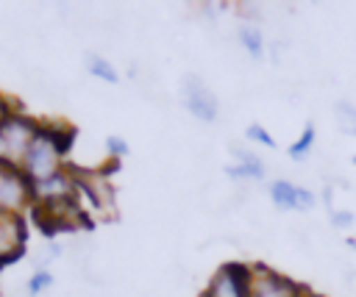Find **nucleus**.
<instances>
[{
	"label": "nucleus",
	"mask_w": 356,
	"mask_h": 297,
	"mask_svg": "<svg viewBox=\"0 0 356 297\" xmlns=\"http://www.w3.org/2000/svg\"><path fill=\"white\" fill-rule=\"evenodd\" d=\"M67 144H70V139L58 136L56 128L39 125V133L33 136V142H31V147H28L22 164H19V169L31 180V186L61 172V155H64Z\"/></svg>",
	"instance_id": "obj_1"
},
{
	"label": "nucleus",
	"mask_w": 356,
	"mask_h": 297,
	"mask_svg": "<svg viewBox=\"0 0 356 297\" xmlns=\"http://www.w3.org/2000/svg\"><path fill=\"white\" fill-rule=\"evenodd\" d=\"M39 133V125L25 114H8L0 122V161L6 164H22L33 136Z\"/></svg>",
	"instance_id": "obj_2"
},
{
	"label": "nucleus",
	"mask_w": 356,
	"mask_h": 297,
	"mask_svg": "<svg viewBox=\"0 0 356 297\" xmlns=\"http://www.w3.org/2000/svg\"><path fill=\"white\" fill-rule=\"evenodd\" d=\"M33 203V189L25 172L17 164L0 161V211L17 214L19 208Z\"/></svg>",
	"instance_id": "obj_3"
},
{
	"label": "nucleus",
	"mask_w": 356,
	"mask_h": 297,
	"mask_svg": "<svg viewBox=\"0 0 356 297\" xmlns=\"http://www.w3.org/2000/svg\"><path fill=\"white\" fill-rule=\"evenodd\" d=\"M248 297H300V286L267 266H250Z\"/></svg>",
	"instance_id": "obj_4"
},
{
	"label": "nucleus",
	"mask_w": 356,
	"mask_h": 297,
	"mask_svg": "<svg viewBox=\"0 0 356 297\" xmlns=\"http://www.w3.org/2000/svg\"><path fill=\"white\" fill-rule=\"evenodd\" d=\"M72 180H75V189H81L97 211H108L111 214V208H114V189L106 180V175H100L97 169H75Z\"/></svg>",
	"instance_id": "obj_5"
},
{
	"label": "nucleus",
	"mask_w": 356,
	"mask_h": 297,
	"mask_svg": "<svg viewBox=\"0 0 356 297\" xmlns=\"http://www.w3.org/2000/svg\"><path fill=\"white\" fill-rule=\"evenodd\" d=\"M206 297H248V266L225 264L214 272Z\"/></svg>",
	"instance_id": "obj_6"
},
{
	"label": "nucleus",
	"mask_w": 356,
	"mask_h": 297,
	"mask_svg": "<svg viewBox=\"0 0 356 297\" xmlns=\"http://www.w3.org/2000/svg\"><path fill=\"white\" fill-rule=\"evenodd\" d=\"M184 105L200 119V122H214L217 119V97L206 89L200 78H186L184 80Z\"/></svg>",
	"instance_id": "obj_7"
},
{
	"label": "nucleus",
	"mask_w": 356,
	"mask_h": 297,
	"mask_svg": "<svg viewBox=\"0 0 356 297\" xmlns=\"http://www.w3.org/2000/svg\"><path fill=\"white\" fill-rule=\"evenodd\" d=\"M22 244H25V222L19 219V214L0 211V264L19 258Z\"/></svg>",
	"instance_id": "obj_8"
},
{
	"label": "nucleus",
	"mask_w": 356,
	"mask_h": 297,
	"mask_svg": "<svg viewBox=\"0 0 356 297\" xmlns=\"http://www.w3.org/2000/svg\"><path fill=\"white\" fill-rule=\"evenodd\" d=\"M270 197L278 208H312L314 205V194L309 189H300L289 180H275L270 183Z\"/></svg>",
	"instance_id": "obj_9"
},
{
	"label": "nucleus",
	"mask_w": 356,
	"mask_h": 297,
	"mask_svg": "<svg viewBox=\"0 0 356 297\" xmlns=\"http://www.w3.org/2000/svg\"><path fill=\"white\" fill-rule=\"evenodd\" d=\"M242 155V161L236 164V167H228L225 172L231 175V178H264V164H261V158H256V155H250V153H239Z\"/></svg>",
	"instance_id": "obj_10"
},
{
	"label": "nucleus",
	"mask_w": 356,
	"mask_h": 297,
	"mask_svg": "<svg viewBox=\"0 0 356 297\" xmlns=\"http://www.w3.org/2000/svg\"><path fill=\"white\" fill-rule=\"evenodd\" d=\"M239 39H242L245 50H248L253 58H261V53H264V39H261V31H259L256 25H245V28L239 31Z\"/></svg>",
	"instance_id": "obj_11"
},
{
	"label": "nucleus",
	"mask_w": 356,
	"mask_h": 297,
	"mask_svg": "<svg viewBox=\"0 0 356 297\" xmlns=\"http://www.w3.org/2000/svg\"><path fill=\"white\" fill-rule=\"evenodd\" d=\"M89 72H92L95 78L106 80V83H117V80H120L117 69H114V67H111L106 58H100V56H89Z\"/></svg>",
	"instance_id": "obj_12"
},
{
	"label": "nucleus",
	"mask_w": 356,
	"mask_h": 297,
	"mask_svg": "<svg viewBox=\"0 0 356 297\" xmlns=\"http://www.w3.org/2000/svg\"><path fill=\"white\" fill-rule=\"evenodd\" d=\"M337 125L345 133L356 136V108L350 103H337Z\"/></svg>",
	"instance_id": "obj_13"
},
{
	"label": "nucleus",
	"mask_w": 356,
	"mask_h": 297,
	"mask_svg": "<svg viewBox=\"0 0 356 297\" xmlns=\"http://www.w3.org/2000/svg\"><path fill=\"white\" fill-rule=\"evenodd\" d=\"M314 136H317V130H314V125L309 122V125L303 128V136H300V139H298V142L289 147V155H292L295 161H298V158H303V155L309 153V147L314 144Z\"/></svg>",
	"instance_id": "obj_14"
},
{
	"label": "nucleus",
	"mask_w": 356,
	"mask_h": 297,
	"mask_svg": "<svg viewBox=\"0 0 356 297\" xmlns=\"http://www.w3.org/2000/svg\"><path fill=\"white\" fill-rule=\"evenodd\" d=\"M50 286H53V275H50L47 269L33 272L31 280H28V291H31V294H39V291H44V289H50Z\"/></svg>",
	"instance_id": "obj_15"
},
{
	"label": "nucleus",
	"mask_w": 356,
	"mask_h": 297,
	"mask_svg": "<svg viewBox=\"0 0 356 297\" xmlns=\"http://www.w3.org/2000/svg\"><path fill=\"white\" fill-rule=\"evenodd\" d=\"M245 133H248V139H253V142H259V144H264V147H275V139H273L261 125H256V122H253V125H248V130H245Z\"/></svg>",
	"instance_id": "obj_16"
},
{
	"label": "nucleus",
	"mask_w": 356,
	"mask_h": 297,
	"mask_svg": "<svg viewBox=\"0 0 356 297\" xmlns=\"http://www.w3.org/2000/svg\"><path fill=\"white\" fill-rule=\"evenodd\" d=\"M106 147H108V153H111L114 158H122V155H128V144H125L120 136H108V139H106Z\"/></svg>",
	"instance_id": "obj_17"
},
{
	"label": "nucleus",
	"mask_w": 356,
	"mask_h": 297,
	"mask_svg": "<svg viewBox=\"0 0 356 297\" xmlns=\"http://www.w3.org/2000/svg\"><path fill=\"white\" fill-rule=\"evenodd\" d=\"M331 217H334V225L337 228H348L353 222V214H348V211H334Z\"/></svg>",
	"instance_id": "obj_18"
},
{
	"label": "nucleus",
	"mask_w": 356,
	"mask_h": 297,
	"mask_svg": "<svg viewBox=\"0 0 356 297\" xmlns=\"http://www.w3.org/2000/svg\"><path fill=\"white\" fill-rule=\"evenodd\" d=\"M8 114H11V108H8V103H6V97L0 94V122H3V119H6Z\"/></svg>",
	"instance_id": "obj_19"
},
{
	"label": "nucleus",
	"mask_w": 356,
	"mask_h": 297,
	"mask_svg": "<svg viewBox=\"0 0 356 297\" xmlns=\"http://www.w3.org/2000/svg\"><path fill=\"white\" fill-rule=\"evenodd\" d=\"M350 247H356V239H350Z\"/></svg>",
	"instance_id": "obj_20"
},
{
	"label": "nucleus",
	"mask_w": 356,
	"mask_h": 297,
	"mask_svg": "<svg viewBox=\"0 0 356 297\" xmlns=\"http://www.w3.org/2000/svg\"><path fill=\"white\" fill-rule=\"evenodd\" d=\"M353 164H356V155H353Z\"/></svg>",
	"instance_id": "obj_21"
}]
</instances>
